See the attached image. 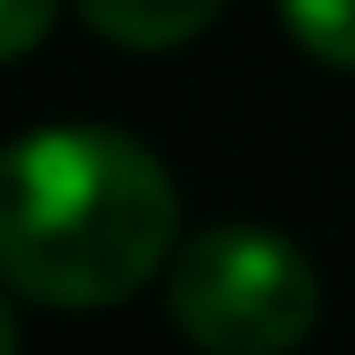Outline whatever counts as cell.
<instances>
[{
    "mask_svg": "<svg viewBox=\"0 0 355 355\" xmlns=\"http://www.w3.org/2000/svg\"><path fill=\"white\" fill-rule=\"evenodd\" d=\"M167 319L203 355H290L319 319V276L268 225H211L167 261Z\"/></svg>",
    "mask_w": 355,
    "mask_h": 355,
    "instance_id": "2",
    "label": "cell"
},
{
    "mask_svg": "<svg viewBox=\"0 0 355 355\" xmlns=\"http://www.w3.org/2000/svg\"><path fill=\"white\" fill-rule=\"evenodd\" d=\"M283 29L319 58V66L355 73V0H276Z\"/></svg>",
    "mask_w": 355,
    "mask_h": 355,
    "instance_id": "4",
    "label": "cell"
},
{
    "mask_svg": "<svg viewBox=\"0 0 355 355\" xmlns=\"http://www.w3.org/2000/svg\"><path fill=\"white\" fill-rule=\"evenodd\" d=\"M87 15L94 37L131 44V51H167V44H189L203 22L225 8V0H73Z\"/></svg>",
    "mask_w": 355,
    "mask_h": 355,
    "instance_id": "3",
    "label": "cell"
},
{
    "mask_svg": "<svg viewBox=\"0 0 355 355\" xmlns=\"http://www.w3.org/2000/svg\"><path fill=\"white\" fill-rule=\"evenodd\" d=\"M51 15H58V0H0V51L8 58L37 51V37L51 29Z\"/></svg>",
    "mask_w": 355,
    "mask_h": 355,
    "instance_id": "5",
    "label": "cell"
},
{
    "mask_svg": "<svg viewBox=\"0 0 355 355\" xmlns=\"http://www.w3.org/2000/svg\"><path fill=\"white\" fill-rule=\"evenodd\" d=\"M174 182L109 123H44L0 167V268L22 297L102 312L174 261Z\"/></svg>",
    "mask_w": 355,
    "mask_h": 355,
    "instance_id": "1",
    "label": "cell"
}]
</instances>
